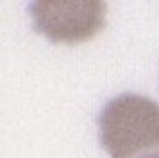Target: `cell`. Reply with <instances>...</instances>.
Masks as SVG:
<instances>
[{
	"instance_id": "obj_3",
	"label": "cell",
	"mask_w": 159,
	"mask_h": 158,
	"mask_svg": "<svg viewBox=\"0 0 159 158\" xmlns=\"http://www.w3.org/2000/svg\"><path fill=\"white\" fill-rule=\"evenodd\" d=\"M143 158H159V153H152V155H147Z\"/></svg>"
},
{
	"instance_id": "obj_1",
	"label": "cell",
	"mask_w": 159,
	"mask_h": 158,
	"mask_svg": "<svg viewBox=\"0 0 159 158\" xmlns=\"http://www.w3.org/2000/svg\"><path fill=\"white\" fill-rule=\"evenodd\" d=\"M98 129L111 158H134L159 149V104L145 95L122 93L104 106Z\"/></svg>"
},
{
	"instance_id": "obj_2",
	"label": "cell",
	"mask_w": 159,
	"mask_h": 158,
	"mask_svg": "<svg viewBox=\"0 0 159 158\" xmlns=\"http://www.w3.org/2000/svg\"><path fill=\"white\" fill-rule=\"evenodd\" d=\"M106 2L100 0H39L29 7L34 29L54 43L88 42L106 25Z\"/></svg>"
}]
</instances>
